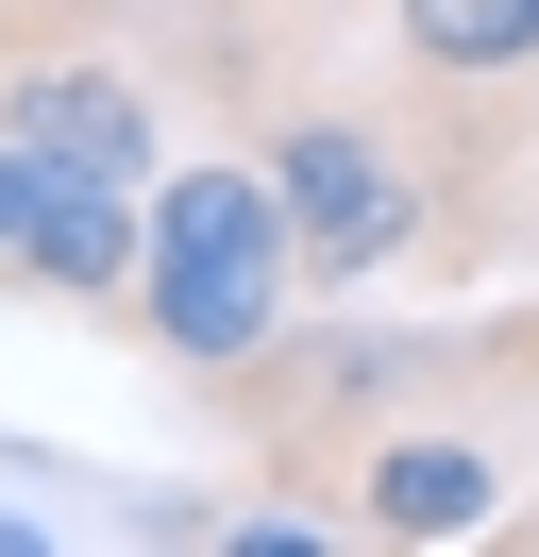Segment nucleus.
Returning <instances> with one entry per match:
<instances>
[{"label":"nucleus","instance_id":"20e7f679","mask_svg":"<svg viewBox=\"0 0 539 557\" xmlns=\"http://www.w3.org/2000/svg\"><path fill=\"white\" fill-rule=\"evenodd\" d=\"M0 305H135V203L0 136Z\"/></svg>","mask_w":539,"mask_h":557},{"label":"nucleus","instance_id":"0eeeda50","mask_svg":"<svg viewBox=\"0 0 539 557\" xmlns=\"http://www.w3.org/2000/svg\"><path fill=\"white\" fill-rule=\"evenodd\" d=\"M472 372H505V388H539V305L505 321V338H472Z\"/></svg>","mask_w":539,"mask_h":557},{"label":"nucleus","instance_id":"423d86ee","mask_svg":"<svg viewBox=\"0 0 539 557\" xmlns=\"http://www.w3.org/2000/svg\"><path fill=\"white\" fill-rule=\"evenodd\" d=\"M388 51L438 102H489V85L539 69V0H388Z\"/></svg>","mask_w":539,"mask_h":557},{"label":"nucleus","instance_id":"6e6552de","mask_svg":"<svg viewBox=\"0 0 539 557\" xmlns=\"http://www.w3.org/2000/svg\"><path fill=\"white\" fill-rule=\"evenodd\" d=\"M17 541H34V523H17V507H0V557H17Z\"/></svg>","mask_w":539,"mask_h":557},{"label":"nucleus","instance_id":"f257e3e1","mask_svg":"<svg viewBox=\"0 0 539 557\" xmlns=\"http://www.w3.org/2000/svg\"><path fill=\"white\" fill-rule=\"evenodd\" d=\"M303 305V237L270 203V152H202V170H152V220H135V338L168 355L186 388L270 372Z\"/></svg>","mask_w":539,"mask_h":557},{"label":"nucleus","instance_id":"7ed1b4c3","mask_svg":"<svg viewBox=\"0 0 539 557\" xmlns=\"http://www.w3.org/2000/svg\"><path fill=\"white\" fill-rule=\"evenodd\" d=\"M337 490H354V541H505V490H523V456L489 440V422H354V456H337Z\"/></svg>","mask_w":539,"mask_h":557},{"label":"nucleus","instance_id":"f03ea898","mask_svg":"<svg viewBox=\"0 0 539 557\" xmlns=\"http://www.w3.org/2000/svg\"><path fill=\"white\" fill-rule=\"evenodd\" d=\"M270 203H287V237H303V287H371V271H404V253L438 237V170L388 119H354V102H303L287 136H270Z\"/></svg>","mask_w":539,"mask_h":557},{"label":"nucleus","instance_id":"39448f33","mask_svg":"<svg viewBox=\"0 0 539 557\" xmlns=\"http://www.w3.org/2000/svg\"><path fill=\"white\" fill-rule=\"evenodd\" d=\"M0 136H34L51 170L118 186V203H152V170H168V102L135 85V51H17L0 69Z\"/></svg>","mask_w":539,"mask_h":557}]
</instances>
